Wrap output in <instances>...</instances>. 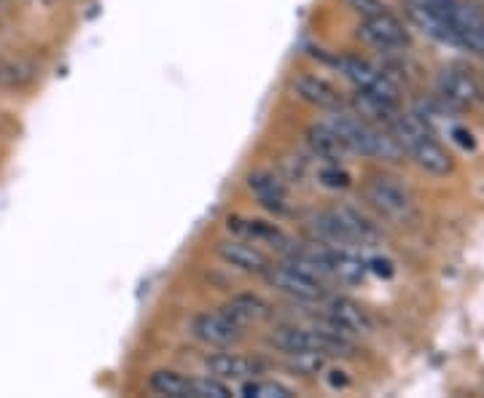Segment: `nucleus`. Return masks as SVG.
Segmentation results:
<instances>
[{
	"label": "nucleus",
	"instance_id": "nucleus-1",
	"mask_svg": "<svg viewBox=\"0 0 484 398\" xmlns=\"http://www.w3.org/2000/svg\"><path fill=\"white\" fill-rule=\"evenodd\" d=\"M326 124L334 135L345 143L348 151L369 157V159H380V162H398L404 157V149L398 146V141L390 135L388 129L361 118L358 113H350L345 108L337 110H326Z\"/></svg>",
	"mask_w": 484,
	"mask_h": 398
},
{
	"label": "nucleus",
	"instance_id": "nucleus-2",
	"mask_svg": "<svg viewBox=\"0 0 484 398\" xmlns=\"http://www.w3.org/2000/svg\"><path fill=\"white\" fill-rule=\"evenodd\" d=\"M390 135L398 141V146L431 175H449L452 173V157L447 149L433 138L431 126H425L417 116H396L388 126Z\"/></svg>",
	"mask_w": 484,
	"mask_h": 398
},
{
	"label": "nucleus",
	"instance_id": "nucleus-3",
	"mask_svg": "<svg viewBox=\"0 0 484 398\" xmlns=\"http://www.w3.org/2000/svg\"><path fill=\"white\" fill-rule=\"evenodd\" d=\"M277 294H285L296 302L304 305H320L323 299L329 296V286L326 278H320L317 272H312L304 264L285 258V261H272L269 270L261 275Z\"/></svg>",
	"mask_w": 484,
	"mask_h": 398
},
{
	"label": "nucleus",
	"instance_id": "nucleus-4",
	"mask_svg": "<svg viewBox=\"0 0 484 398\" xmlns=\"http://www.w3.org/2000/svg\"><path fill=\"white\" fill-rule=\"evenodd\" d=\"M334 65L340 68V73L356 86V92L377 97L388 105H398V86L396 81L377 65H372L369 60L353 57V54H342L334 60Z\"/></svg>",
	"mask_w": 484,
	"mask_h": 398
},
{
	"label": "nucleus",
	"instance_id": "nucleus-5",
	"mask_svg": "<svg viewBox=\"0 0 484 398\" xmlns=\"http://www.w3.org/2000/svg\"><path fill=\"white\" fill-rule=\"evenodd\" d=\"M364 199L388 221L406 223L414 215V199L404 183L390 175H372L364 183Z\"/></svg>",
	"mask_w": 484,
	"mask_h": 398
},
{
	"label": "nucleus",
	"instance_id": "nucleus-6",
	"mask_svg": "<svg viewBox=\"0 0 484 398\" xmlns=\"http://www.w3.org/2000/svg\"><path fill=\"white\" fill-rule=\"evenodd\" d=\"M189 331L197 342L208 345V347H232L234 342L242 339L245 326L237 323L224 307L221 310H208L192 318Z\"/></svg>",
	"mask_w": 484,
	"mask_h": 398
},
{
	"label": "nucleus",
	"instance_id": "nucleus-7",
	"mask_svg": "<svg viewBox=\"0 0 484 398\" xmlns=\"http://www.w3.org/2000/svg\"><path fill=\"white\" fill-rule=\"evenodd\" d=\"M320 305H323V318H326L334 329H340L342 334H348L350 339L369 337L374 331L372 315L358 302H353L348 296H332L329 294Z\"/></svg>",
	"mask_w": 484,
	"mask_h": 398
},
{
	"label": "nucleus",
	"instance_id": "nucleus-8",
	"mask_svg": "<svg viewBox=\"0 0 484 398\" xmlns=\"http://www.w3.org/2000/svg\"><path fill=\"white\" fill-rule=\"evenodd\" d=\"M216 253L218 258L226 264V267L237 270V272H245V275H264L269 270L272 258L250 240H242V237H232V240H221L216 245Z\"/></svg>",
	"mask_w": 484,
	"mask_h": 398
},
{
	"label": "nucleus",
	"instance_id": "nucleus-9",
	"mask_svg": "<svg viewBox=\"0 0 484 398\" xmlns=\"http://www.w3.org/2000/svg\"><path fill=\"white\" fill-rule=\"evenodd\" d=\"M358 36H364L374 49H382V52H390V54L393 52H404L409 46V30L390 12H382L377 17L361 20Z\"/></svg>",
	"mask_w": 484,
	"mask_h": 398
},
{
	"label": "nucleus",
	"instance_id": "nucleus-10",
	"mask_svg": "<svg viewBox=\"0 0 484 398\" xmlns=\"http://www.w3.org/2000/svg\"><path fill=\"white\" fill-rule=\"evenodd\" d=\"M332 213L337 215L340 229H342V234L353 250L356 248L366 250V248L382 245V229L364 210H358L353 205H337V207H332Z\"/></svg>",
	"mask_w": 484,
	"mask_h": 398
},
{
	"label": "nucleus",
	"instance_id": "nucleus-11",
	"mask_svg": "<svg viewBox=\"0 0 484 398\" xmlns=\"http://www.w3.org/2000/svg\"><path fill=\"white\" fill-rule=\"evenodd\" d=\"M229 231H234V237H242V240H250L256 245H269L275 248L277 253H288L296 242L277 226V223H269V221H261V218H248V215H232L226 221Z\"/></svg>",
	"mask_w": 484,
	"mask_h": 398
},
{
	"label": "nucleus",
	"instance_id": "nucleus-12",
	"mask_svg": "<svg viewBox=\"0 0 484 398\" xmlns=\"http://www.w3.org/2000/svg\"><path fill=\"white\" fill-rule=\"evenodd\" d=\"M444 17L449 20L452 30H455L457 46L484 57V20L473 9L457 4V0H452V4L444 9Z\"/></svg>",
	"mask_w": 484,
	"mask_h": 398
},
{
	"label": "nucleus",
	"instance_id": "nucleus-13",
	"mask_svg": "<svg viewBox=\"0 0 484 398\" xmlns=\"http://www.w3.org/2000/svg\"><path fill=\"white\" fill-rule=\"evenodd\" d=\"M291 86H293V94L301 102H307L312 108H320V110H337L345 102L342 92L329 78H323L317 73H301V76L293 78Z\"/></svg>",
	"mask_w": 484,
	"mask_h": 398
},
{
	"label": "nucleus",
	"instance_id": "nucleus-14",
	"mask_svg": "<svg viewBox=\"0 0 484 398\" xmlns=\"http://www.w3.org/2000/svg\"><path fill=\"white\" fill-rule=\"evenodd\" d=\"M248 189L250 194L272 213L277 215H285L291 213V194H288V186L280 175H275L272 170H256L248 175Z\"/></svg>",
	"mask_w": 484,
	"mask_h": 398
},
{
	"label": "nucleus",
	"instance_id": "nucleus-15",
	"mask_svg": "<svg viewBox=\"0 0 484 398\" xmlns=\"http://www.w3.org/2000/svg\"><path fill=\"white\" fill-rule=\"evenodd\" d=\"M205 369L210 377L221 382H242L264 371V363L240 353H210L205 358Z\"/></svg>",
	"mask_w": 484,
	"mask_h": 398
},
{
	"label": "nucleus",
	"instance_id": "nucleus-16",
	"mask_svg": "<svg viewBox=\"0 0 484 398\" xmlns=\"http://www.w3.org/2000/svg\"><path fill=\"white\" fill-rule=\"evenodd\" d=\"M436 86H439L441 100L452 108H471L481 100V86L476 84V78L457 68L441 70Z\"/></svg>",
	"mask_w": 484,
	"mask_h": 398
},
{
	"label": "nucleus",
	"instance_id": "nucleus-17",
	"mask_svg": "<svg viewBox=\"0 0 484 398\" xmlns=\"http://www.w3.org/2000/svg\"><path fill=\"white\" fill-rule=\"evenodd\" d=\"M304 141H307V149H309V154L317 159V162H323V165H342L345 162V157L350 154L348 149H345V143L334 135V132L326 126V124H312V126H307V132H304Z\"/></svg>",
	"mask_w": 484,
	"mask_h": 398
},
{
	"label": "nucleus",
	"instance_id": "nucleus-18",
	"mask_svg": "<svg viewBox=\"0 0 484 398\" xmlns=\"http://www.w3.org/2000/svg\"><path fill=\"white\" fill-rule=\"evenodd\" d=\"M406 17L409 22L422 30L428 38L439 41V44H449V46H457L455 41V30L449 25V20L444 17V12H436V9H428V6H420V4H406Z\"/></svg>",
	"mask_w": 484,
	"mask_h": 398
},
{
	"label": "nucleus",
	"instance_id": "nucleus-19",
	"mask_svg": "<svg viewBox=\"0 0 484 398\" xmlns=\"http://www.w3.org/2000/svg\"><path fill=\"white\" fill-rule=\"evenodd\" d=\"M148 387L168 398H200V377H186L173 369H159L148 377Z\"/></svg>",
	"mask_w": 484,
	"mask_h": 398
},
{
	"label": "nucleus",
	"instance_id": "nucleus-20",
	"mask_svg": "<svg viewBox=\"0 0 484 398\" xmlns=\"http://www.w3.org/2000/svg\"><path fill=\"white\" fill-rule=\"evenodd\" d=\"M224 310L237 321V323H242V326H250V323H261V321H267V318H272V305L264 299V296H258V294H237V296H232L226 305H224Z\"/></svg>",
	"mask_w": 484,
	"mask_h": 398
},
{
	"label": "nucleus",
	"instance_id": "nucleus-21",
	"mask_svg": "<svg viewBox=\"0 0 484 398\" xmlns=\"http://www.w3.org/2000/svg\"><path fill=\"white\" fill-rule=\"evenodd\" d=\"M240 393L248 395V398H293L296 395L293 387H288L283 382H275V379H258V377L242 379Z\"/></svg>",
	"mask_w": 484,
	"mask_h": 398
},
{
	"label": "nucleus",
	"instance_id": "nucleus-22",
	"mask_svg": "<svg viewBox=\"0 0 484 398\" xmlns=\"http://www.w3.org/2000/svg\"><path fill=\"white\" fill-rule=\"evenodd\" d=\"M317 181L326 189H348L353 183L350 173L342 165H323L320 173H317Z\"/></svg>",
	"mask_w": 484,
	"mask_h": 398
},
{
	"label": "nucleus",
	"instance_id": "nucleus-23",
	"mask_svg": "<svg viewBox=\"0 0 484 398\" xmlns=\"http://www.w3.org/2000/svg\"><path fill=\"white\" fill-rule=\"evenodd\" d=\"M345 4H348L361 20L377 17V14H382V12H388V6L382 4V0H345Z\"/></svg>",
	"mask_w": 484,
	"mask_h": 398
},
{
	"label": "nucleus",
	"instance_id": "nucleus-24",
	"mask_svg": "<svg viewBox=\"0 0 484 398\" xmlns=\"http://www.w3.org/2000/svg\"><path fill=\"white\" fill-rule=\"evenodd\" d=\"M366 264H369V272H374L380 278H393V272H396L393 261H388V258H372Z\"/></svg>",
	"mask_w": 484,
	"mask_h": 398
},
{
	"label": "nucleus",
	"instance_id": "nucleus-25",
	"mask_svg": "<svg viewBox=\"0 0 484 398\" xmlns=\"http://www.w3.org/2000/svg\"><path fill=\"white\" fill-rule=\"evenodd\" d=\"M452 138H455L463 149H468V151H473V149H476L473 135H471V132H465V129H460V126H455V129H452Z\"/></svg>",
	"mask_w": 484,
	"mask_h": 398
},
{
	"label": "nucleus",
	"instance_id": "nucleus-26",
	"mask_svg": "<svg viewBox=\"0 0 484 398\" xmlns=\"http://www.w3.org/2000/svg\"><path fill=\"white\" fill-rule=\"evenodd\" d=\"M412 4H420V6H428V9H436V12H444L452 0H412Z\"/></svg>",
	"mask_w": 484,
	"mask_h": 398
}]
</instances>
